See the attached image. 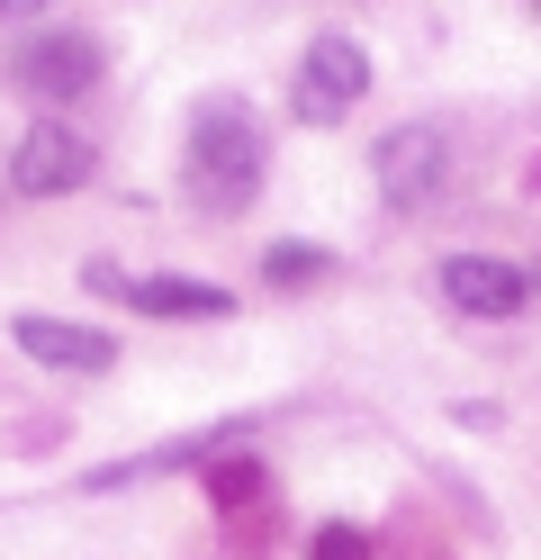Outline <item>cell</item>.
Wrapping results in <instances>:
<instances>
[{
  "label": "cell",
  "instance_id": "cell-6",
  "mask_svg": "<svg viewBox=\"0 0 541 560\" xmlns=\"http://www.w3.org/2000/svg\"><path fill=\"white\" fill-rule=\"evenodd\" d=\"M91 280H99L108 299L144 307V317H235V290H216V280H190V271H154V280H127V271L91 262Z\"/></svg>",
  "mask_w": 541,
  "mask_h": 560
},
{
  "label": "cell",
  "instance_id": "cell-10",
  "mask_svg": "<svg viewBox=\"0 0 541 560\" xmlns=\"http://www.w3.org/2000/svg\"><path fill=\"white\" fill-rule=\"evenodd\" d=\"M316 560H371V534H361V524H325V534H316Z\"/></svg>",
  "mask_w": 541,
  "mask_h": 560
},
{
  "label": "cell",
  "instance_id": "cell-11",
  "mask_svg": "<svg viewBox=\"0 0 541 560\" xmlns=\"http://www.w3.org/2000/svg\"><path fill=\"white\" fill-rule=\"evenodd\" d=\"M36 10H46V0H0V19H36Z\"/></svg>",
  "mask_w": 541,
  "mask_h": 560
},
{
  "label": "cell",
  "instance_id": "cell-12",
  "mask_svg": "<svg viewBox=\"0 0 541 560\" xmlns=\"http://www.w3.org/2000/svg\"><path fill=\"white\" fill-rule=\"evenodd\" d=\"M532 10H541V0H532Z\"/></svg>",
  "mask_w": 541,
  "mask_h": 560
},
{
  "label": "cell",
  "instance_id": "cell-4",
  "mask_svg": "<svg viewBox=\"0 0 541 560\" xmlns=\"http://www.w3.org/2000/svg\"><path fill=\"white\" fill-rule=\"evenodd\" d=\"M82 182H91V136H72L63 118H36L19 136V154H10V190L19 199H63Z\"/></svg>",
  "mask_w": 541,
  "mask_h": 560
},
{
  "label": "cell",
  "instance_id": "cell-9",
  "mask_svg": "<svg viewBox=\"0 0 541 560\" xmlns=\"http://www.w3.org/2000/svg\"><path fill=\"white\" fill-rule=\"evenodd\" d=\"M262 280H271V290H307V280H334V254H325V244H271V254H262Z\"/></svg>",
  "mask_w": 541,
  "mask_h": 560
},
{
  "label": "cell",
  "instance_id": "cell-3",
  "mask_svg": "<svg viewBox=\"0 0 541 560\" xmlns=\"http://www.w3.org/2000/svg\"><path fill=\"white\" fill-rule=\"evenodd\" d=\"M361 91H371V55H361L352 37H316L298 55V82H289V109H298L307 127H334L361 109Z\"/></svg>",
  "mask_w": 541,
  "mask_h": 560
},
{
  "label": "cell",
  "instance_id": "cell-8",
  "mask_svg": "<svg viewBox=\"0 0 541 560\" xmlns=\"http://www.w3.org/2000/svg\"><path fill=\"white\" fill-rule=\"evenodd\" d=\"M19 353L27 362H46V371H108L118 362V343H108L99 326H63V317H19Z\"/></svg>",
  "mask_w": 541,
  "mask_h": 560
},
{
  "label": "cell",
  "instance_id": "cell-7",
  "mask_svg": "<svg viewBox=\"0 0 541 560\" xmlns=\"http://www.w3.org/2000/svg\"><path fill=\"white\" fill-rule=\"evenodd\" d=\"M443 299L460 307V317H524L532 280L515 262H496V254H451L443 262Z\"/></svg>",
  "mask_w": 541,
  "mask_h": 560
},
{
  "label": "cell",
  "instance_id": "cell-5",
  "mask_svg": "<svg viewBox=\"0 0 541 560\" xmlns=\"http://www.w3.org/2000/svg\"><path fill=\"white\" fill-rule=\"evenodd\" d=\"M91 82H99V46L72 37V27H46V37L19 46V91L46 100V109H55V100H82Z\"/></svg>",
  "mask_w": 541,
  "mask_h": 560
},
{
  "label": "cell",
  "instance_id": "cell-2",
  "mask_svg": "<svg viewBox=\"0 0 541 560\" xmlns=\"http://www.w3.org/2000/svg\"><path fill=\"white\" fill-rule=\"evenodd\" d=\"M371 172H379V199L388 208H433L443 199V182H451V136L433 127V118H415V127H397V136H379V154H371Z\"/></svg>",
  "mask_w": 541,
  "mask_h": 560
},
{
  "label": "cell",
  "instance_id": "cell-1",
  "mask_svg": "<svg viewBox=\"0 0 541 560\" xmlns=\"http://www.w3.org/2000/svg\"><path fill=\"white\" fill-rule=\"evenodd\" d=\"M262 118L244 109V100H199L190 118V208H208V218H235V208H252V190H262Z\"/></svg>",
  "mask_w": 541,
  "mask_h": 560
}]
</instances>
